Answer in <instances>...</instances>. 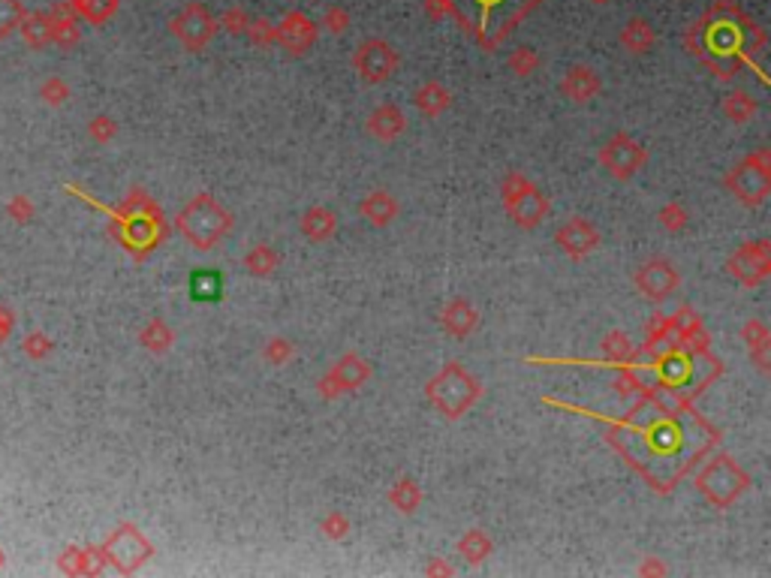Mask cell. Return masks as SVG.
Returning <instances> with one entry per match:
<instances>
[{
    "label": "cell",
    "instance_id": "1",
    "mask_svg": "<svg viewBox=\"0 0 771 578\" xmlns=\"http://www.w3.org/2000/svg\"><path fill=\"white\" fill-rule=\"evenodd\" d=\"M425 392H429V401L440 410L443 416H446V419H458V416H464L479 398H483V386H479V379L458 362L443 364L440 374H434L429 379V389Z\"/></svg>",
    "mask_w": 771,
    "mask_h": 578
},
{
    "label": "cell",
    "instance_id": "2",
    "mask_svg": "<svg viewBox=\"0 0 771 578\" xmlns=\"http://www.w3.org/2000/svg\"><path fill=\"white\" fill-rule=\"evenodd\" d=\"M229 226H232V217H229V211L211 193H200L178 215V230L200 250L215 247L229 232Z\"/></svg>",
    "mask_w": 771,
    "mask_h": 578
},
{
    "label": "cell",
    "instance_id": "3",
    "mask_svg": "<svg viewBox=\"0 0 771 578\" xmlns=\"http://www.w3.org/2000/svg\"><path fill=\"white\" fill-rule=\"evenodd\" d=\"M503 208L522 230H537L548 215V199L539 193L537 184H531L522 172H509L503 178Z\"/></svg>",
    "mask_w": 771,
    "mask_h": 578
},
{
    "label": "cell",
    "instance_id": "4",
    "mask_svg": "<svg viewBox=\"0 0 771 578\" xmlns=\"http://www.w3.org/2000/svg\"><path fill=\"white\" fill-rule=\"evenodd\" d=\"M747 485H751L747 473L732 458H727V455L708 461L705 470L696 476V488L720 509L736 504V500L747 491Z\"/></svg>",
    "mask_w": 771,
    "mask_h": 578
},
{
    "label": "cell",
    "instance_id": "5",
    "mask_svg": "<svg viewBox=\"0 0 771 578\" xmlns=\"http://www.w3.org/2000/svg\"><path fill=\"white\" fill-rule=\"evenodd\" d=\"M727 187L742 205H759L771 193V154L766 148L747 154L742 163L727 175Z\"/></svg>",
    "mask_w": 771,
    "mask_h": 578
},
{
    "label": "cell",
    "instance_id": "6",
    "mask_svg": "<svg viewBox=\"0 0 771 578\" xmlns=\"http://www.w3.org/2000/svg\"><path fill=\"white\" fill-rule=\"evenodd\" d=\"M368 377H371V364L365 362L362 355L347 353V355H341L329 371H326V377L317 383V394L326 401L341 398V394H347V392L362 389V386L368 383Z\"/></svg>",
    "mask_w": 771,
    "mask_h": 578
},
{
    "label": "cell",
    "instance_id": "7",
    "mask_svg": "<svg viewBox=\"0 0 771 578\" xmlns=\"http://www.w3.org/2000/svg\"><path fill=\"white\" fill-rule=\"evenodd\" d=\"M600 163L612 178H633L648 163V151L633 136L618 133L600 151Z\"/></svg>",
    "mask_w": 771,
    "mask_h": 578
},
{
    "label": "cell",
    "instance_id": "8",
    "mask_svg": "<svg viewBox=\"0 0 771 578\" xmlns=\"http://www.w3.org/2000/svg\"><path fill=\"white\" fill-rule=\"evenodd\" d=\"M356 73L362 75V82L368 85H380V82L392 79V73L398 70V51L392 49L386 40H365L353 55Z\"/></svg>",
    "mask_w": 771,
    "mask_h": 578
},
{
    "label": "cell",
    "instance_id": "9",
    "mask_svg": "<svg viewBox=\"0 0 771 578\" xmlns=\"http://www.w3.org/2000/svg\"><path fill=\"white\" fill-rule=\"evenodd\" d=\"M729 275L744 286H757L771 275V247L768 241H751L742 245L729 260Z\"/></svg>",
    "mask_w": 771,
    "mask_h": 578
},
{
    "label": "cell",
    "instance_id": "10",
    "mask_svg": "<svg viewBox=\"0 0 771 578\" xmlns=\"http://www.w3.org/2000/svg\"><path fill=\"white\" fill-rule=\"evenodd\" d=\"M172 34L185 43V49L200 51L211 43V36L217 34V21L211 19V12L202 4H187L185 12L175 15Z\"/></svg>",
    "mask_w": 771,
    "mask_h": 578
},
{
    "label": "cell",
    "instance_id": "11",
    "mask_svg": "<svg viewBox=\"0 0 771 578\" xmlns=\"http://www.w3.org/2000/svg\"><path fill=\"white\" fill-rule=\"evenodd\" d=\"M678 271L669 260H648L645 265H639L636 275H633V284H636L639 293L651 301H666L672 293L678 289Z\"/></svg>",
    "mask_w": 771,
    "mask_h": 578
},
{
    "label": "cell",
    "instance_id": "12",
    "mask_svg": "<svg viewBox=\"0 0 771 578\" xmlns=\"http://www.w3.org/2000/svg\"><path fill=\"white\" fill-rule=\"evenodd\" d=\"M555 241L570 260H585L587 254H594L600 247V230L587 217H570L555 232Z\"/></svg>",
    "mask_w": 771,
    "mask_h": 578
},
{
    "label": "cell",
    "instance_id": "13",
    "mask_svg": "<svg viewBox=\"0 0 771 578\" xmlns=\"http://www.w3.org/2000/svg\"><path fill=\"white\" fill-rule=\"evenodd\" d=\"M317 40V27L311 19H304L302 12H289L284 21L278 25V43L280 49L289 51V55H304V51L314 45Z\"/></svg>",
    "mask_w": 771,
    "mask_h": 578
},
{
    "label": "cell",
    "instance_id": "14",
    "mask_svg": "<svg viewBox=\"0 0 771 578\" xmlns=\"http://www.w3.org/2000/svg\"><path fill=\"white\" fill-rule=\"evenodd\" d=\"M561 90H563V97L572 103H591L594 97L602 90V82L591 66L578 64V66H570L567 70V75H563V82H561Z\"/></svg>",
    "mask_w": 771,
    "mask_h": 578
},
{
    "label": "cell",
    "instance_id": "15",
    "mask_svg": "<svg viewBox=\"0 0 771 578\" xmlns=\"http://www.w3.org/2000/svg\"><path fill=\"white\" fill-rule=\"evenodd\" d=\"M440 325H443V332H446V334H452V338L461 340L479 325V310L473 308L468 299H461V295H458V299H452L446 308H443Z\"/></svg>",
    "mask_w": 771,
    "mask_h": 578
},
{
    "label": "cell",
    "instance_id": "16",
    "mask_svg": "<svg viewBox=\"0 0 771 578\" xmlns=\"http://www.w3.org/2000/svg\"><path fill=\"white\" fill-rule=\"evenodd\" d=\"M365 127H368V133L377 142H395L404 133V127H407V118H404V112L395 103H383L371 112Z\"/></svg>",
    "mask_w": 771,
    "mask_h": 578
},
{
    "label": "cell",
    "instance_id": "17",
    "mask_svg": "<svg viewBox=\"0 0 771 578\" xmlns=\"http://www.w3.org/2000/svg\"><path fill=\"white\" fill-rule=\"evenodd\" d=\"M398 199H395L389 190H374V193L365 196L358 202V215L368 220L371 226H389L395 217H398Z\"/></svg>",
    "mask_w": 771,
    "mask_h": 578
},
{
    "label": "cell",
    "instance_id": "18",
    "mask_svg": "<svg viewBox=\"0 0 771 578\" xmlns=\"http://www.w3.org/2000/svg\"><path fill=\"white\" fill-rule=\"evenodd\" d=\"M334 232H338V215L332 208H326V205H314V208H308L302 215V235L308 241H314V245L329 241Z\"/></svg>",
    "mask_w": 771,
    "mask_h": 578
},
{
    "label": "cell",
    "instance_id": "19",
    "mask_svg": "<svg viewBox=\"0 0 771 578\" xmlns=\"http://www.w3.org/2000/svg\"><path fill=\"white\" fill-rule=\"evenodd\" d=\"M449 103H452V94H449L440 82H425L413 97V105L425 118H440L443 112L449 109Z\"/></svg>",
    "mask_w": 771,
    "mask_h": 578
},
{
    "label": "cell",
    "instance_id": "20",
    "mask_svg": "<svg viewBox=\"0 0 771 578\" xmlns=\"http://www.w3.org/2000/svg\"><path fill=\"white\" fill-rule=\"evenodd\" d=\"M386 500H389V504H392L395 509H398V512H404V515H413L416 509L422 506V488H419L416 479L404 476V479H398V482L389 485Z\"/></svg>",
    "mask_w": 771,
    "mask_h": 578
},
{
    "label": "cell",
    "instance_id": "21",
    "mask_svg": "<svg viewBox=\"0 0 771 578\" xmlns=\"http://www.w3.org/2000/svg\"><path fill=\"white\" fill-rule=\"evenodd\" d=\"M654 27L648 25L645 19H630L627 25L621 27V45L630 51V55H645L648 49L654 45Z\"/></svg>",
    "mask_w": 771,
    "mask_h": 578
},
{
    "label": "cell",
    "instance_id": "22",
    "mask_svg": "<svg viewBox=\"0 0 771 578\" xmlns=\"http://www.w3.org/2000/svg\"><path fill=\"white\" fill-rule=\"evenodd\" d=\"M492 551H494V543H492V536H488L485 530H468V534L458 539V554H461V558L468 560V564H473V566L492 558Z\"/></svg>",
    "mask_w": 771,
    "mask_h": 578
},
{
    "label": "cell",
    "instance_id": "23",
    "mask_svg": "<svg viewBox=\"0 0 771 578\" xmlns=\"http://www.w3.org/2000/svg\"><path fill=\"white\" fill-rule=\"evenodd\" d=\"M280 265V254L271 245H256L244 254V269L250 271L254 277H269L278 271Z\"/></svg>",
    "mask_w": 771,
    "mask_h": 578
},
{
    "label": "cell",
    "instance_id": "24",
    "mask_svg": "<svg viewBox=\"0 0 771 578\" xmlns=\"http://www.w3.org/2000/svg\"><path fill=\"white\" fill-rule=\"evenodd\" d=\"M220 293H224V277L217 271L205 269L190 275V299L193 301H220Z\"/></svg>",
    "mask_w": 771,
    "mask_h": 578
},
{
    "label": "cell",
    "instance_id": "25",
    "mask_svg": "<svg viewBox=\"0 0 771 578\" xmlns=\"http://www.w3.org/2000/svg\"><path fill=\"white\" fill-rule=\"evenodd\" d=\"M759 103L753 100L747 90H732V94L723 97V115H727L732 124H747L751 118H757Z\"/></svg>",
    "mask_w": 771,
    "mask_h": 578
},
{
    "label": "cell",
    "instance_id": "26",
    "mask_svg": "<svg viewBox=\"0 0 771 578\" xmlns=\"http://www.w3.org/2000/svg\"><path fill=\"white\" fill-rule=\"evenodd\" d=\"M742 338L747 349H751V355L759 362V368L766 371V362H768V325L759 323V319H753V323H747L742 329Z\"/></svg>",
    "mask_w": 771,
    "mask_h": 578
},
{
    "label": "cell",
    "instance_id": "27",
    "mask_svg": "<svg viewBox=\"0 0 771 578\" xmlns=\"http://www.w3.org/2000/svg\"><path fill=\"white\" fill-rule=\"evenodd\" d=\"M602 355H606L609 362H627L636 355V349H633L630 338L624 332H609L606 338H602Z\"/></svg>",
    "mask_w": 771,
    "mask_h": 578
},
{
    "label": "cell",
    "instance_id": "28",
    "mask_svg": "<svg viewBox=\"0 0 771 578\" xmlns=\"http://www.w3.org/2000/svg\"><path fill=\"white\" fill-rule=\"evenodd\" d=\"M509 70H513L518 79H528V75H533L539 70V55L533 49H528V45H522V49H515L513 55H509Z\"/></svg>",
    "mask_w": 771,
    "mask_h": 578
},
{
    "label": "cell",
    "instance_id": "29",
    "mask_svg": "<svg viewBox=\"0 0 771 578\" xmlns=\"http://www.w3.org/2000/svg\"><path fill=\"white\" fill-rule=\"evenodd\" d=\"M657 220H660V226L666 232H684L687 230V223H690V217H687V211H684V205L681 202H666L660 208V215H657Z\"/></svg>",
    "mask_w": 771,
    "mask_h": 578
},
{
    "label": "cell",
    "instance_id": "30",
    "mask_svg": "<svg viewBox=\"0 0 771 578\" xmlns=\"http://www.w3.org/2000/svg\"><path fill=\"white\" fill-rule=\"evenodd\" d=\"M319 534L332 539V543H341V539L350 536V519L343 512H338V509H332V512L323 515V521H319Z\"/></svg>",
    "mask_w": 771,
    "mask_h": 578
},
{
    "label": "cell",
    "instance_id": "31",
    "mask_svg": "<svg viewBox=\"0 0 771 578\" xmlns=\"http://www.w3.org/2000/svg\"><path fill=\"white\" fill-rule=\"evenodd\" d=\"M295 355V347L289 344L287 338H271L269 344L263 347V359L271 364V368H284L289 364V359Z\"/></svg>",
    "mask_w": 771,
    "mask_h": 578
},
{
    "label": "cell",
    "instance_id": "32",
    "mask_svg": "<svg viewBox=\"0 0 771 578\" xmlns=\"http://www.w3.org/2000/svg\"><path fill=\"white\" fill-rule=\"evenodd\" d=\"M244 34H250V40H254L256 45H271L274 40H278V27H274L271 21H265V19L250 21Z\"/></svg>",
    "mask_w": 771,
    "mask_h": 578
},
{
    "label": "cell",
    "instance_id": "33",
    "mask_svg": "<svg viewBox=\"0 0 771 578\" xmlns=\"http://www.w3.org/2000/svg\"><path fill=\"white\" fill-rule=\"evenodd\" d=\"M323 27L329 30V34H343V30L350 27V12L343 10V6H329L323 15Z\"/></svg>",
    "mask_w": 771,
    "mask_h": 578
},
{
    "label": "cell",
    "instance_id": "34",
    "mask_svg": "<svg viewBox=\"0 0 771 578\" xmlns=\"http://www.w3.org/2000/svg\"><path fill=\"white\" fill-rule=\"evenodd\" d=\"M145 344H148L151 349H157V353H160V349H166V347L172 344V332L166 329V325L157 319V323L148 329V334H145Z\"/></svg>",
    "mask_w": 771,
    "mask_h": 578
},
{
    "label": "cell",
    "instance_id": "35",
    "mask_svg": "<svg viewBox=\"0 0 771 578\" xmlns=\"http://www.w3.org/2000/svg\"><path fill=\"white\" fill-rule=\"evenodd\" d=\"M248 25H250L248 12L239 10V6H235V10H226L224 19H220V27H226L229 34H244V30H248Z\"/></svg>",
    "mask_w": 771,
    "mask_h": 578
},
{
    "label": "cell",
    "instance_id": "36",
    "mask_svg": "<svg viewBox=\"0 0 771 578\" xmlns=\"http://www.w3.org/2000/svg\"><path fill=\"white\" fill-rule=\"evenodd\" d=\"M82 10H85L90 19H106L114 10V0H82Z\"/></svg>",
    "mask_w": 771,
    "mask_h": 578
},
{
    "label": "cell",
    "instance_id": "37",
    "mask_svg": "<svg viewBox=\"0 0 771 578\" xmlns=\"http://www.w3.org/2000/svg\"><path fill=\"white\" fill-rule=\"evenodd\" d=\"M425 575H452V569H449L446 564H443L440 558H434L429 566H425Z\"/></svg>",
    "mask_w": 771,
    "mask_h": 578
},
{
    "label": "cell",
    "instance_id": "38",
    "mask_svg": "<svg viewBox=\"0 0 771 578\" xmlns=\"http://www.w3.org/2000/svg\"><path fill=\"white\" fill-rule=\"evenodd\" d=\"M591 4H597V6H606V4H612V0H591Z\"/></svg>",
    "mask_w": 771,
    "mask_h": 578
},
{
    "label": "cell",
    "instance_id": "39",
    "mask_svg": "<svg viewBox=\"0 0 771 578\" xmlns=\"http://www.w3.org/2000/svg\"><path fill=\"white\" fill-rule=\"evenodd\" d=\"M483 4H488V6H492V4H494V0H483Z\"/></svg>",
    "mask_w": 771,
    "mask_h": 578
}]
</instances>
